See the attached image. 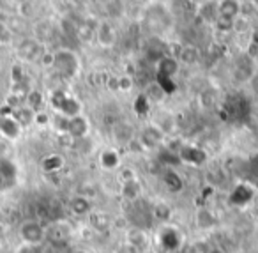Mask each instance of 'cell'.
<instances>
[{
    "instance_id": "cell-23",
    "label": "cell",
    "mask_w": 258,
    "mask_h": 253,
    "mask_svg": "<svg viewBox=\"0 0 258 253\" xmlns=\"http://www.w3.org/2000/svg\"><path fill=\"white\" fill-rule=\"evenodd\" d=\"M44 105V96L39 92V90H29V94L25 96V99H23V107H27L29 110L32 112H41V108H43Z\"/></svg>"
},
{
    "instance_id": "cell-27",
    "label": "cell",
    "mask_w": 258,
    "mask_h": 253,
    "mask_svg": "<svg viewBox=\"0 0 258 253\" xmlns=\"http://www.w3.org/2000/svg\"><path fill=\"white\" fill-rule=\"evenodd\" d=\"M117 80H118V92L120 94H129L135 89V78L131 75H127V73L118 75Z\"/></svg>"
},
{
    "instance_id": "cell-14",
    "label": "cell",
    "mask_w": 258,
    "mask_h": 253,
    "mask_svg": "<svg viewBox=\"0 0 258 253\" xmlns=\"http://www.w3.org/2000/svg\"><path fill=\"white\" fill-rule=\"evenodd\" d=\"M179 160L182 163H187V165H193V167H198L205 161V153L198 147H193V145H184L182 149L179 150Z\"/></svg>"
},
{
    "instance_id": "cell-35",
    "label": "cell",
    "mask_w": 258,
    "mask_h": 253,
    "mask_svg": "<svg viewBox=\"0 0 258 253\" xmlns=\"http://www.w3.org/2000/svg\"><path fill=\"white\" fill-rule=\"evenodd\" d=\"M209 246H202L200 242H193L187 249V253H207Z\"/></svg>"
},
{
    "instance_id": "cell-41",
    "label": "cell",
    "mask_w": 258,
    "mask_h": 253,
    "mask_svg": "<svg viewBox=\"0 0 258 253\" xmlns=\"http://www.w3.org/2000/svg\"><path fill=\"white\" fill-rule=\"evenodd\" d=\"M2 182H4V181H2V177H0V186H2Z\"/></svg>"
},
{
    "instance_id": "cell-5",
    "label": "cell",
    "mask_w": 258,
    "mask_h": 253,
    "mask_svg": "<svg viewBox=\"0 0 258 253\" xmlns=\"http://www.w3.org/2000/svg\"><path fill=\"white\" fill-rule=\"evenodd\" d=\"M124 241H125V246L137 249L138 253H142V251H145V249L151 248V239H149V234L140 227H129L124 234Z\"/></svg>"
},
{
    "instance_id": "cell-13",
    "label": "cell",
    "mask_w": 258,
    "mask_h": 253,
    "mask_svg": "<svg viewBox=\"0 0 258 253\" xmlns=\"http://www.w3.org/2000/svg\"><path fill=\"white\" fill-rule=\"evenodd\" d=\"M92 200L89 196H83V195H75L71 200H69V211H71L75 216L83 218V216H89L92 213Z\"/></svg>"
},
{
    "instance_id": "cell-7",
    "label": "cell",
    "mask_w": 258,
    "mask_h": 253,
    "mask_svg": "<svg viewBox=\"0 0 258 253\" xmlns=\"http://www.w3.org/2000/svg\"><path fill=\"white\" fill-rule=\"evenodd\" d=\"M111 138H113V142L117 143V145L127 147L129 143L137 138L133 124H129V122H125V121H117L111 126Z\"/></svg>"
},
{
    "instance_id": "cell-16",
    "label": "cell",
    "mask_w": 258,
    "mask_h": 253,
    "mask_svg": "<svg viewBox=\"0 0 258 253\" xmlns=\"http://www.w3.org/2000/svg\"><path fill=\"white\" fill-rule=\"evenodd\" d=\"M179 71V62L177 59H172V57H163L158 64V75H159V82L163 80H172L173 76L177 75Z\"/></svg>"
},
{
    "instance_id": "cell-37",
    "label": "cell",
    "mask_w": 258,
    "mask_h": 253,
    "mask_svg": "<svg viewBox=\"0 0 258 253\" xmlns=\"http://www.w3.org/2000/svg\"><path fill=\"white\" fill-rule=\"evenodd\" d=\"M115 253H138V251H137V249L129 248V246H125V244H124V246H122V248H118Z\"/></svg>"
},
{
    "instance_id": "cell-36",
    "label": "cell",
    "mask_w": 258,
    "mask_h": 253,
    "mask_svg": "<svg viewBox=\"0 0 258 253\" xmlns=\"http://www.w3.org/2000/svg\"><path fill=\"white\" fill-rule=\"evenodd\" d=\"M9 29H8V25H6L4 22H0V41H4V39H8L9 37Z\"/></svg>"
},
{
    "instance_id": "cell-31",
    "label": "cell",
    "mask_w": 258,
    "mask_h": 253,
    "mask_svg": "<svg viewBox=\"0 0 258 253\" xmlns=\"http://www.w3.org/2000/svg\"><path fill=\"white\" fill-rule=\"evenodd\" d=\"M15 253H44L43 246H34V244H20L15 249Z\"/></svg>"
},
{
    "instance_id": "cell-15",
    "label": "cell",
    "mask_w": 258,
    "mask_h": 253,
    "mask_svg": "<svg viewBox=\"0 0 258 253\" xmlns=\"http://www.w3.org/2000/svg\"><path fill=\"white\" fill-rule=\"evenodd\" d=\"M64 165H66V158L62 154L51 153L41 160V170L44 174H57V172H60L64 168Z\"/></svg>"
},
{
    "instance_id": "cell-39",
    "label": "cell",
    "mask_w": 258,
    "mask_h": 253,
    "mask_svg": "<svg viewBox=\"0 0 258 253\" xmlns=\"http://www.w3.org/2000/svg\"><path fill=\"white\" fill-rule=\"evenodd\" d=\"M73 253H92V251H89V249H85V248H78V249H75Z\"/></svg>"
},
{
    "instance_id": "cell-25",
    "label": "cell",
    "mask_w": 258,
    "mask_h": 253,
    "mask_svg": "<svg viewBox=\"0 0 258 253\" xmlns=\"http://www.w3.org/2000/svg\"><path fill=\"white\" fill-rule=\"evenodd\" d=\"M0 177H2V181H15L16 165L9 160H0Z\"/></svg>"
},
{
    "instance_id": "cell-8",
    "label": "cell",
    "mask_w": 258,
    "mask_h": 253,
    "mask_svg": "<svg viewBox=\"0 0 258 253\" xmlns=\"http://www.w3.org/2000/svg\"><path fill=\"white\" fill-rule=\"evenodd\" d=\"M165 138L166 136L163 135L154 124H147L144 128V131L140 133V136H138L140 143L144 145L145 153H147V150H152V149H158V147L165 142Z\"/></svg>"
},
{
    "instance_id": "cell-34",
    "label": "cell",
    "mask_w": 258,
    "mask_h": 253,
    "mask_svg": "<svg viewBox=\"0 0 258 253\" xmlns=\"http://www.w3.org/2000/svg\"><path fill=\"white\" fill-rule=\"evenodd\" d=\"M104 85H106V90H110V92H118V80H117V76H110V78H106Z\"/></svg>"
},
{
    "instance_id": "cell-4",
    "label": "cell",
    "mask_w": 258,
    "mask_h": 253,
    "mask_svg": "<svg viewBox=\"0 0 258 253\" xmlns=\"http://www.w3.org/2000/svg\"><path fill=\"white\" fill-rule=\"evenodd\" d=\"M18 234L23 244L41 246L46 239V227L39 220H25L20 225Z\"/></svg>"
},
{
    "instance_id": "cell-3",
    "label": "cell",
    "mask_w": 258,
    "mask_h": 253,
    "mask_svg": "<svg viewBox=\"0 0 258 253\" xmlns=\"http://www.w3.org/2000/svg\"><path fill=\"white\" fill-rule=\"evenodd\" d=\"M23 126L18 122L16 119L15 112L4 105V107H0V136L9 142H16V140L22 138L23 135Z\"/></svg>"
},
{
    "instance_id": "cell-9",
    "label": "cell",
    "mask_w": 258,
    "mask_h": 253,
    "mask_svg": "<svg viewBox=\"0 0 258 253\" xmlns=\"http://www.w3.org/2000/svg\"><path fill=\"white\" fill-rule=\"evenodd\" d=\"M90 131H92V126H90V121L85 117V115H78V117L69 119L68 124V133L73 136L75 140H83L87 136H90Z\"/></svg>"
},
{
    "instance_id": "cell-30",
    "label": "cell",
    "mask_w": 258,
    "mask_h": 253,
    "mask_svg": "<svg viewBox=\"0 0 258 253\" xmlns=\"http://www.w3.org/2000/svg\"><path fill=\"white\" fill-rule=\"evenodd\" d=\"M57 140L64 149H75V145H76V140L73 138L69 133H60V135H57Z\"/></svg>"
},
{
    "instance_id": "cell-22",
    "label": "cell",
    "mask_w": 258,
    "mask_h": 253,
    "mask_svg": "<svg viewBox=\"0 0 258 253\" xmlns=\"http://www.w3.org/2000/svg\"><path fill=\"white\" fill-rule=\"evenodd\" d=\"M145 99L152 101V103H159V101L165 99L166 96V90L163 89V85L159 82H151L147 87H145Z\"/></svg>"
},
{
    "instance_id": "cell-28",
    "label": "cell",
    "mask_w": 258,
    "mask_h": 253,
    "mask_svg": "<svg viewBox=\"0 0 258 253\" xmlns=\"http://www.w3.org/2000/svg\"><path fill=\"white\" fill-rule=\"evenodd\" d=\"M117 175H118V182L124 184V182H131V181H137L138 179V174L133 167H120L117 170Z\"/></svg>"
},
{
    "instance_id": "cell-32",
    "label": "cell",
    "mask_w": 258,
    "mask_h": 253,
    "mask_svg": "<svg viewBox=\"0 0 258 253\" xmlns=\"http://www.w3.org/2000/svg\"><path fill=\"white\" fill-rule=\"evenodd\" d=\"M34 124L37 126H50L51 124V117L48 115V112H37L36 117H34Z\"/></svg>"
},
{
    "instance_id": "cell-29",
    "label": "cell",
    "mask_w": 258,
    "mask_h": 253,
    "mask_svg": "<svg viewBox=\"0 0 258 253\" xmlns=\"http://www.w3.org/2000/svg\"><path fill=\"white\" fill-rule=\"evenodd\" d=\"M198 99H200V105L204 108H212L214 107V92H211V90H202L200 96H198Z\"/></svg>"
},
{
    "instance_id": "cell-21",
    "label": "cell",
    "mask_w": 258,
    "mask_h": 253,
    "mask_svg": "<svg viewBox=\"0 0 258 253\" xmlns=\"http://www.w3.org/2000/svg\"><path fill=\"white\" fill-rule=\"evenodd\" d=\"M152 216H154L156 221H159V223H168L170 220L173 218V209L170 204L166 202H156L154 207H152Z\"/></svg>"
},
{
    "instance_id": "cell-19",
    "label": "cell",
    "mask_w": 258,
    "mask_h": 253,
    "mask_svg": "<svg viewBox=\"0 0 258 253\" xmlns=\"http://www.w3.org/2000/svg\"><path fill=\"white\" fill-rule=\"evenodd\" d=\"M18 55L23 61H34L37 55H41V43L36 39H25L18 46Z\"/></svg>"
},
{
    "instance_id": "cell-26",
    "label": "cell",
    "mask_w": 258,
    "mask_h": 253,
    "mask_svg": "<svg viewBox=\"0 0 258 253\" xmlns=\"http://www.w3.org/2000/svg\"><path fill=\"white\" fill-rule=\"evenodd\" d=\"M13 112H15L16 119H18V122L23 126V128H25V126L34 124V117H36V112L29 110V108L23 107V105L20 108H16V110H13Z\"/></svg>"
},
{
    "instance_id": "cell-20",
    "label": "cell",
    "mask_w": 258,
    "mask_h": 253,
    "mask_svg": "<svg viewBox=\"0 0 258 253\" xmlns=\"http://www.w3.org/2000/svg\"><path fill=\"white\" fill-rule=\"evenodd\" d=\"M195 221L200 230H209L216 225V216L209 207H198L197 214H195Z\"/></svg>"
},
{
    "instance_id": "cell-38",
    "label": "cell",
    "mask_w": 258,
    "mask_h": 253,
    "mask_svg": "<svg viewBox=\"0 0 258 253\" xmlns=\"http://www.w3.org/2000/svg\"><path fill=\"white\" fill-rule=\"evenodd\" d=\"M207 253H226V251L221 248V246H209Z\"/></svg>"
},
{
    "instance_id": "cell-11",
    "label": "cell",
    "mask_w": 258,
    "mask_h": 253,
    "mask_svg": "<svg viewBox=\"0 0 258 253\" xmlns=\"http://www.w3.org/2000/svg\"><path fill=\"white\" fill-rule=\"evenodd\" d=\"M99 167L104 172H115L122 167V158L117 149H103L99 153Z\"/></svg>"
},
{
    "instance_id": "cell-2",
    "label": "cell",
    "mask_w": 258,
    "mask_h": 253,
    "mask_svg": "<svg viewBox=\"0 0 258 253\" xmlns=\"http://www.w3.org/2000/svg\"><path fill=\"white\" fill-rule=\"evenodd\" d=\"M51 68L58 73V76L69 80L75 78L80 71V59L73 50L68 48H60V50L53 52V66Z\"/></svg>"
},
{
    "instance_id": "cell-12",
    "label": "cell",
    "mask_w": 258,
    "mask_h": 253,
    "mask_svg": "<svg viewBox=\"0 0 258 253\" xmlns=\"http://www.w3.org/2000/svg\"><path fill=\"white\" fill-rule=\"evenodd\" d=\"M151 124H154L156 128H158L159 131L163 133V135L168 136V135H172V133L175 131L177 122H175V117H173V115L170 114V112L158 110L154 114V117H152Z\"/></svg>"
},
{
    "instance_id": "cell-10",
    "label": "cell",
    "mask_w": 258,
    "mask_h": 253,
    "mask_svg": "<svg viewBox=\"0 0 258 253\" xmlns=\"http://www.w3.org/2000/svg\"><path fill=\"white\" fill-rule=\"evenodd\" d=\"M239 13H240V2H237V0H221V2L216 4V20H223V22L232 23L233 18Z\"/></svg>"
},
{
    "instance_id": "cell-1",
    "label": "cell",
    "mask_w": 258,
    "mask_h": 253,
    "mask_svg": "<svg viewBox=\"0 0 258 253\" xmlns=\"http://www.w3.org/2000/svg\"><path fill=\"white\" fill-rule=\"evenodd\" d=\"M50 105L60 117H66V119L78 117V115L83 114V107L78 97L69 96L68 92H64V90H60V89L53 90V92L50 94Z\"/></svg>"
},
{
    "instance_id": "cell-40",
    "label": "cell",
    "mask_w": 258,
    "mask_h": 253,
    "mask_svg": "<svg viewBox=\"0 0 258 253\" xmlns=\"http://www.w3.org/2000/svg\"><path fill=\"white\" fill-rule=\"evenodd\" d=\"M142 253H158L156 249H152V248H149V249H145V251H142Z\"/></svg>"
},
{
    "instance_id": "cell-6",
    "label": "cell",
    "mask_w": 258,
    "mask_h": 253,
    "mask_svg": "<svg viewBox=\"0 0 258 253\" xmlns=\"http://www.w3.org/2000/svg\"><path fill=\"white\" fill-rule=\"evenodd\" d=\"M94 37H96L97 44L101 48H113L117 43V30L108 20H101L97 23L96 30H94Z\"/></svg>"
},
{
    "instance_id": "cell-33",
    "label": "cell",
    "mask_w": 258,
    "mask_h": 253,
    "mask_svg": "<svg viewBox=\"0 0 258 253\" xmlns=\"http://www.w3.org/2000/svg\"><path fill=\"white\" fill-rule=\"evenodd\" d=\"M18 11H20V15L22 16H32L34 15V4H30V2H20L18 4Z\"/></svg>"
},
{
    "instance_id": "cell-18",
    "label": "cell",
    "mask_w": 258,
    "mask_h": 253,
    "mask_svg": "<svg viewBox=\"0 0 258 253\" xmlns=\"http://www.w3.org/2000/svg\"><path fill=\"white\" fill-rule=\"evenodd\" d=\"M198 61H200V50L195 44H184L179 57H177V62L182 66H187V68L189 66H197Z\"/></svg>"
},
{
    "instance_id": "cell-24",
    "label": "cell",
    "mask_w": 258,
    "mask_h": 253,
    "mask_svg": "<svg viewBox=\"0 0 258 253\" xmlns=\"http://www.w3.org/2000/svg\"><path fill=\"white\" fill-rule=\"evenodd\" d=\"M232 32L237 36H244V34L251 32V18L244 15H237L232 22Z\"/></svg>"
},
{
    "instance_id": "cell-17",
    "label": "cell",
    "mask_w": 258,
    "mask_h": 253,
    "mask_svg": "<svg viewBox=\"0 0 258 253\" xmlns=\"http://www.w3.org/2000/svg\"><path fill=\"white\" fill-rule=\"evenodd\" d=\"M142 193H144V186H142L140 179L120 184V195H122V198H125L127 202H137L142 196Z\"/></svg>"
}]
</instances>
